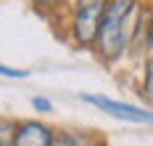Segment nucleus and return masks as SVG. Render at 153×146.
<instances>
[{"label": "nucleus", "mask_w": 153, "mask_h": 146, "mask_svg": "<svg viewBox=\"0 0 153 146\" xmlns=\"http://www.w3.org/2000/svg\"><path fill=\"white\" fill-rule=\"evenodd\" d=\"M137 8L140 0H106V8H103L100 24H98V35L92 43L100 61L114 64L127 53Z\"/></svg>", "instance_id": "nucleus-1"}, {"label": "nucleus", "mask_w": 153, "mask_h": 146, "mask_svg": "<svg viewBox=\"0 0 153 146\" xmlns=\"http://www.w3.org/2000/svg\"><path fill=\"white\" fill-rule=\"evenodd\" d=\"M103 8H106V0H79V3H74L69 29H71V40L79 48H92Z\"/></svg>", "instance_id": "nucleus-2"}, {"label": "nucleus", "mask_w": 153, "mask_h": 146, "mask_svg": "<svg viewBox=\"0 0 153 146\" xmlns=\"http://www.w3.org/2000/svg\"><path fill=\"white\" fill-rule=\"evenodd\" d=\"M82 101L90 104L92 109L108 114V117H114V120L132 122V125H151V109H148V106H137V104L116 101V98L100 96V93H82Z\"/></svg>", "instance_id": "nucleus-3"}, {"label": "nucleus", "mask_w": 153, "mask_h": 146, "mask_svg": "<svg viewBox=\"0 0 153 146\" xmlns=\"http://www.w3.org/2000/svg\"><path fill=\"white\" fill-rule=\"evenodd\" d=\"M56 130L40 120H19L8 146H53Z\"/></svg>", "instance_id": "nucleus-4"}, {"label": "nucleus", "mask_w": 153, "mask_h": 146, "mask_svg": "<svg viewBox=\"0 0 153 146\" xmlns=\"http://www.w3.org/2000/svg\"><path fill=\"white\" fill-rule=\"evenodd\" d=\"M95 138L87 135L85 130H63V133H56V141L53 146H92Z\"/></svg>", "instance_id": "nucleus-5"}, {"label": "nucleus", "mask_w": 153, "mask_h": 146, "mask_svg": "<svg viewBox=\"0 0 153 146\" xmlns=\"http://www.w3.org/2000/svg\"><path fill=\"white\" fill-rule=\"evenodd\" d=\"M140 93H145V98H151L153 93V72H151V56H145V66H143V90Z\"/></svg>", "instance_id": "nucleus-6"}, {"label": "nucleus", "mask_w": 153, "mask_h": 146, "mask_svg": "<svg viewBox=\"0 0 153 146\" xmlns=\"http://www.w3.org/2000/svg\"><path fill=\"white\" fill-rule=\"evenodd\" d=\"M13 120H5L0 117V146H8L11 144V135H13Z\"/></svg>", "instance_id": "nucleus-7"}, {"label": "nucleus", "mask_w": 153, "mask_h": 146, "mask_svg": "<svg viewBox=\"0 0 153 146\" xmlns=\"http://www.w3.org/2000/svg\"><path fill=\"white\" fill-rule=\"evenodd\" d=\"M0 77H8V80H27V77H29V69H13V66L0 64Z\"/></svg>", "instance_id": "nucleus-8"}, {"label": "nucleus", "mask_w": 153, "mask_h": 146, "mask_svg": "<svg viewBox=\"0 0 153 146\" xmlns=\"http://www.w3.org/2000/svg\"><path fill=\"white\" fill-rule=\"evenodd\" d=\"M32 109L37 114H50L53 112V101L45 96H32Z\"/></svg>", "instance_id": "nucleus-9"}, {"label": "nucleus", "mask_w": 153, "mask_h": 146, "mask_svg": "<svg viewBox=\"0 0 153 146\" xmlns=\"http://www.w3.org/2000/svg\"><path fill=\"white\" fill-rule=\"evenodd\" d=\"M92 146H103V144H100V141H95V144H92Z\"/></svg>", "instance_id": "nucleus-10"}, {"label": "nucleus", "mask_w": 153, "mask_h": 146, "mask_svg": "<svg viewBox=\"0 0 153 146\" xmlns=\"http://www.w3.org/2000/svg\"><path fill=\"white\" fill-rule=\"evenodd\" d=\"M74 3H79V0H74Z\"/></svg>", "instance_id": "nucleus-11"}]
</instances>
